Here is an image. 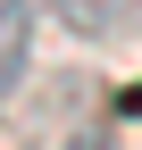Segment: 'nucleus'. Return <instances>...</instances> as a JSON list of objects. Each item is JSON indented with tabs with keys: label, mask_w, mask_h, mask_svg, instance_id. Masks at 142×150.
Segmentation results:
<instances>
[{
	"label": "nucleus",
	"mask_w": 142,
	"mask_h": 150,
	"mask_svg": "<svg viewBox=\"0 0 142 150\" xmlns=\"http://www.w3.org/2000/svg\"><path fill=\"white\" fill-rule=\"evenodd\" d=\"M25 59H33V0H0V100L25 83Z\"/></svg>",
	"instance_id": "obj_2"
},
{
	"label": "nucleus",
	"mask_w": 142,
	"mask_h": 150,
	"mask_svg": "<svg viewBox=\"0 0 142 150\" xmlns=\"http://www.w3.org/2000/svg\"><path fill=\"white\" fill-rule=\"evenodd\" d=\"M75 42H109V33H142V0H50Z\"/></svg>",
	"instance_id": "obj_1"
}]
</instances>
